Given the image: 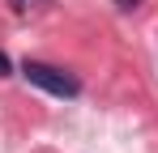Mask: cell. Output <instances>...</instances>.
<instances>
[{"instance_id":"obj_2","label":"cell","mask_w":158,"mask_h":153,"mask_svg":"<svg viewBox=\"0 0 158 153\" xmlns=\"http://www.w3.org/2000/svg\"><path fill=\"white\" fill-rule=\"evenodd\" d=\"M9 73H13V60H9V55L0 51V76H9Z\"/></svg>"},{"instance_id":"obj_3","label":"cell","mask_w":158,"mask_h":153,"mask_svg":"<svg viewBox=\"0 0 158 153\" xmlns=\"http://www.w3.org/2000/svg\"><path fill=\"white\" fill-rule=\"evenodd\" d=\"M115 4H120L124 13H132V9H141V0H115Z\"/></svg>"},{"instance_id":"obj_1","label":"cell","mask_w":158,"mask_h":153,"mask_svg":"<svg viewBox=\"0 0 158 153\" xmlns=\"http://www.w3.org/2000/svg\"><path fill=\"white\" fill-rule=\"evenodd\" d=\"M22 76H26L30 85L56 94V98H77L81 94V81L73 73H64V68H56V64H43V60H26V64H22Z\"/></svg>"}]
</instances>
